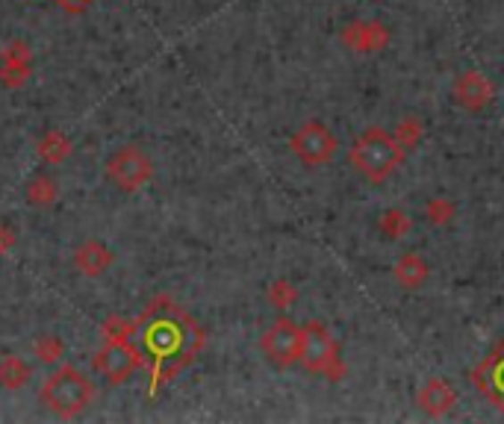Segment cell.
I'll return each instance as SVG.
<instances>
[{
  "mask_svg": "<svg viewBox=\"0 0 504 424\" xmlns=\"http://www.w3.org/2000/svg\"><path fill=\"white\" fill-rule=\"evenodd\" d=\"M130 339L142 351V356L151 360L153 365L151 392H157L160 383H166L171 374H178L183 365L195 360L203 345V330L180 306L160 301L133 324Z\"/></svg>",
  "mask_w": 504,
  "mask_h": 424,
  "instance_id": "6da1fadb",
  "label": "cell"
},
{
  "mask_svg": "<svg viewBox=\"0 0 504 424\" xmlns=\"http://www.w3.org/2000/svg\"><path fill=\"white\" fill-rule=\"evenodd\" d=\"M401 162H404L401 142L395 139V133H386L381 127L366 130L351 144V166L372 183H384Z\"/></svg>",
  "mask_w": 504,
  "mask_h": 424,
  "instance_id": "7a4b0ae2",
  "label": "cell"
},
{
  "mask_svg": "<svg viewBox=\"0 0 504 424\" xmlns=\"http://www.w3.org/2000/svg\"><path fill=\"white\" fill-rule=\"evenodd\" d=\"M92 398H95L92 380L86 378L80 369H74V365H62V369H56L42 387L45 407L51 412H56L60 419L80 416V412L89 410Z\"/></svg>",
  "mask_w": 504,
  "mask_h": 424,
  "instance_id": "3957f363",
  "label": "cell"
},
{
  "mask_svg": "<svg viewBox=\"0 0 504 424\" xmlns=\"http://www.w3.org/2000/svg\"><path fill=\"white\" fill-rule=\"evenodd\" d=\"M307 371L322 374L327 380H339L345 374L343 356H339V345L334 333L327 330L322 322H307L304 324V339H302V360Z\"/></svg>",
  "mask_w": 504,
  "mask_h": 424,
  "instance_id": "277c9868",
  "label": "cell"
},
{
  "mask_svg": "<svg viewBox=\"0 0 504 424\" xmlns=\"http://www.w3.org/2000/svg\"><path fill=\"white\" fill-rule=\"evenodd\" d=\"M106 177H110L121 192H139L142 186H148L153 177V162L139 144H124L121 151H115L110 162H106Z\"/></svg>",
  "mask_w": 504,
  "mask_h": 424,
  "instance_id": "5b68a950",
  "label": "cell"
},
{
  "mask_svg": "<svg viewBox=\"0 0 504 424\" xmlns=\"http://www.w3.org/2000/svg\"><path fill=\"white\" fill-rule=\"evenodd\" d=\"M302 339H304V327L289 322V318H277L275 324L269 327L260 339V348H263V356L277 365V369H289L302 360Z\"/></svg>",
  "mask_w": 504,
  "mask_h": 424,
  "instance_id": "8992f818",
  "label": "cell"
},
{
  "mask_svg": "<svg viewBox=\"0 0 504 424\" xmlns=\"http://www.w3.org/2000/svg\"><path fill=\"white\" fill-rule=\"evenodd\" d=\"M293 151L295 157L304 162L310 168H318V166H327L336 153V139L334 133L325 127L322 121H307L302 130L293 136Z\"/></svg>",
  "mask_w": 504,
  "mask_h": 424,
  "instance_id": "52a82bcc",
  "label": "cell"
},
{
  "mask_svg": "<svg viewBox=\"0 0 504 424\" xmlns=\"http://www.w3.org/2000/svg\"><path fill=\"white\" fill-rule=\"evenodd\" d=\"M139 365H142V351L124 339H110L103 345V351L95 356V369H98L112 387L115 383L130 380Z\"/></svg>",
  "mask_w": 504,
  "mask_h": 424,
  "instance_id": "ba28073f",
  "label": "cell"
},
{
  "mask_svg": "<svg viewBox=\"0 0 504 424\" xmlns=\"http://www.w3.org/2000/svg\"><path fill=\"white\" fill-rule=\"evenodd\" d=\"M472 383L504 412V339L472 369Z\"/></svg>",
  "mask_w": 504,
  "mask_h": 424,
  "instance_id": "9c48e42d",
  "label": "cell"
},
{
  "mask_svg": "<svg viewBox=\"0 0 504 424\" xmlns=\"http://www.w3.org/2000/svg\"><path fill=\"white\" fill-rule=\"evenodd\" d=\"M454 98H458V103L467 106V110L478 112V110H483V106L492 103V98H496V89H492V83L483 74L467 71L458 83H454Z\"/></svg>",
  "mask_w": 504,
  "mask_h": 424,
  "instance_id": "30bf717a",
  "label": "cell"
},
{
  "mask_svg": "<svg viewBox=\"0 0 504 424\" xmlns=\"http://www.w3.org/2000/svg\"><path fill=\"white\" fill-rule=\"evenodd\" d=\"M454 404H458V392H454L451 383L442 380V378L428 380L422 387V392H419V410L425 412V416L440 419L454 407Z\"/></svg>",
  "mask_w": 504,
  "mask_h": 424,
  "instance_id": "8fae6325",
  "label": "cell"
},
{
  "mask_svg": "<svg viewBox=\"0 0 504 424\" xmlns=\"http://www.w3.org/2000/svg\"><path fill=\"white\" fill-rule=\"evenodd\" d=\"M112 263H115V254L101 239H89V242H83L74 250V265L80 268L86 277H101Z\"/></svg>",
  "mask_w": 504,
  "mask_h": 424,
  "instance_id": "7c38bea8",
  "label": "cell"
},
{
  "mask_svg": "<svg viewBox=\"0 0 504 424\" xmlns=\"http://www.w3.org/2000/svg\"><path fill=\"white\" fill-rule=\"evenodd\" d=\"M428 277V265L419 254H404L395 265V281H399L404 289H419Z\"/></svg>",
  "mask_w": 504,
  "mask_h": 424,
  "instance_id": "4fadbf2b",
  "label": "cell"
},
{
  "mask_svg": "<svg viewBox=\"0 0 504 424\" xmlns=\"http://www.w3.org/2000/svg\"><path fill=\"white\" fill-rule=\"evenodd\" d=\"M68 153H71V139H68L62 130L45 133L42 142H38V157H42L45 162H54V166L65 162Z\"/></svg>",
  "mask_w": 504,
  "mask_h": 424,
  "instance_id": "5bb4252c",
  "label": "cell"
},
{
  "mask_svg": "<svg viewBox=\"0 0 504 424\" xmlns=\"http://www.w3.org/2000/svg\"><path fill=\"white\" fill-rule=\"evenodd\" d=\"M30 380V365L21 356H4L0 360V387L4 389H21Z\"/></svg>",
  "mask_w": 504,
  "mask_h": 424,
  "instance_id": "9a60e30c",
  "label": "cell"
},
{
  "mask_svg": "<svg viewBox=\"0 0 504 424\" xmlns=\"http://www.w3.org/2000/svg\"><path fill=\"white\" fill-rule=\"evenodd\" d=\"M351 30L360 33V42H354L357 51L375 53L377 47L386 42V33L381 30V24H351Z\"/></svg>",
  "mask_w": 504,
  "mask_h": 424,
  "instance_id": "2e32d148",
  "label": "cell"
},
{
  "mask_svg": "<svg viewBox=\"0 0 504 424\" xmlns=\"http://www.w3.org/2000/svg\"><path fill=\"white\" fill-rule=\"evenodd\" d=\"M27 200L36 207H47V204H54L56 200V183L51 177H36L30 186H27Z\"/></svg>",
  "mask_w": 504,
  "mask_h": 424,
  "instance_id": "e0dca14e",
  "label": "cell"
},
{
  "mask_svg": "<svg viewBox=\"0 0 504 424\" xmlns=\"http://www.w3.org/2000/svg\"><path fill=\"white\" fill-rule=\"evenodd\" d=\"M27 77H30V62H4V69H0V80L9 89H18L21 83H27Z\"/></svg>",
  "mask_w": 504,
  "mask_h": 424,
  "instance_id": "ac0fdd59",
  "label": "cell"
},
{
  "mask_svg": "<svg viewBox=\"0 0 504 424\" xmlns=\"http://www.w3.org/2000/svg\"><path fill=\"white\" fill-rule=\"evenodd\" d=\"M295 298H298V292L286 281H277L275 286L269 289V301L275 304V306H280V310H286V306L293 304Z\"/></svg>",
  "mask_w": 504,
  "mask_h": 424,
  "instance_id": "d6986e66",
  "label": "cell"
},
{
  "mask_svg": "<svg viewBox=\"0 0 504 424\" xmlns=\"http://www.w3.org/2000/svg\"><path fill=\"white\" fill-rule=\"evenodd\" d=\"M36 354L42 363H56L62 356V342L56 339V336H45V339L36 345Z\"/></svg>",
  "mask_w": 504,
  "mask_h": 424,
  "instance_id": "ffe728a7",
  "label": "cell"
},
{
  "mask_svg": "<svg viewBox=\"0 0 504 424\" xmlns=\"http://www.w3.org/2000/svg\"><path fill=\"white\" fill-rule=\"evenodd\" d=\"M381 227L386 230L390 236L399 239L404 233V227H407V218L401 216L399 209H390V212H384V221H381Z\"/></svg>",
  "mask_w": 504,
  "mask_h": 424,
  "instance_id": "44dd1931",
  "label": "cell"
},
{
  "mask_svg": "<svg viewBox=\"0 0 504 424\" xmlns=\"http://www.w3.org/2000/svg\"><path fill=\"white\" fill-rule=\"evenodd\" d=\"M15 239H18V236H15L12 227H9V224H0V254H6V250L15 245Z\"/></svg>",
  "mask_w": 504,
  "mask_h": 424,
  "instance_id": "7402d4cb",
  "label": "cell"
}]
</instances>
